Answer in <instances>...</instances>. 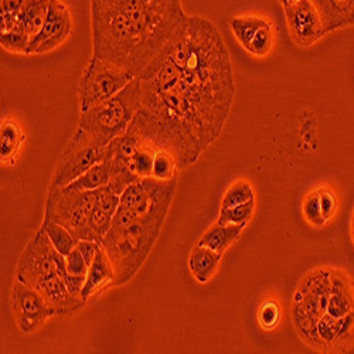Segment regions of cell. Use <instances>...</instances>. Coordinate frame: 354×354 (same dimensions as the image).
<instances>
[{"mask_svg": "<svg viewBox=\"0 0 354 354\" xmlns=\"http://www.w3.org/2000/svg\"><path fill=\"white\" fill-rule=\"evenodd\" d=\"M140 106L127 132L189 169L221 135L235 95L227 46L213 21L186 16L138 75Z\"/></svg>", "mask_w": 354, "mask_h": 354, "instance_id": "obj_1", "label": "cell"}, {"mask_svg": "<svg viewBox=\"0 0 354 354\" xmlns=\"http://www.w3.org/2000/svg\"><path fill=\"white\" fill-rule=\"evenodd\" d=\"M186 16L182 0H91L93 55L138 77Z\"/></svg>", "mask_w": 354, "mask_h": 354, "instance_id": "obj_2", "label": "cell"}, {"mask_svg": "<svg viewBox=\"0 0 354 354\" xmlns=\"http://www.w3.org/2000/svg\"><path fill=\"white\" fill-rule=\"evenodd\" d=\"M177 187V177L162 182L153 198L139 207H118L101 245L115 272L113 285L129 282L153 250Z\"/></svg>", "mask_w": 354, "mask_h": 354, "instance_id": "obj_3", "label": "cell"}, {"mask_svg": "<svg viewBox=\"0 0 354 354\" xmlns=\"http://www.w3.org/2000/svg\"><path fill=\"white\" fill-rule=\"evenodd\" d=\"M140 106L139 80L135 77L122 91L84 112H80L78 128L90 133L101 147L124 135Z\"/></svg>", "mask_w": 354, "mask_h": 354, "instance_id": "obj_4", "label": "cell"}, {"mask_svg": "<svg viewBox=\"0 0 354 354\" xmlns=\"http://www.w3.org/2000/svg\"><path fill=\"white\" fill-rule=\"evenodd\" d=\"M97 198L98 190H78L68 186L50 187L44 218L66 227L80 241H97L91 227Z\"/></svg>", "mask_w": 354, "mask_h": 354, "instance_id": "obj_5", "label": "cell"}, {"mask_svg": "<svg viewBox=\"0 0 354 354\" xmlns=\"http://www.w3.org/2000/svg\"><path fill=\"white\" fill-rule=\"evenodd\" d=\"M330 272L332 270L322 268L308 274L293 298L292 316L295 328L301 337L316 350H320L316 330L317 322L328 313Z\"/></svg>", "mask_w": 354, "mask_h": 354, "instance_id": "obj_6", "label": "cell"}, {"mask_svg": "<svg viewBox=\"0 0 354 354\" xmlns=\"http://www.w3.org/2000/svg\"><path fill=\"white\" fill-rule=\"evenodd\" d=\"M66 274V257L54 248L48 235L40 228L20 257L17 279L39 289L57 277L64 278Z\"/></svg>", "mask_w": 354, "mask_h": 354, "instance_id": "obj_7", "label": "cell"}, {"mask_svg": "<svg viewBox=\"0 0 354 354\" xmlns=\"http://www.w3.org/2000/svg\"><path fill=\"white\" fill-rule=\"evenodd\" d=\"M135 78L129 71L93 55L80 82V112L102 104L116 95Z\"/></svg>", "mask_w": 354, "mask_h": 354, "instance_id": "obj_8", "label": "cell"}, {"mask_svg": "<svg viewBox=\"0 0 354 354\" xmlns=\"http://www.w3.org/2000/svg\"><path fill=\"white\" fill-rule=\"evenodd\" d=\"M102 153L104 147L90 133L78 128L58 159L50 187H64L73 183L81 174L101 162Z\"/></svg>", "mask_w": 354, "mask_h": 354, "instance_id": "obj_9", "label": "cell"}, {"mask_svg": "<svg viewBox=\"0 0 354 354\" xmlns=\"http://www.w3.org/2000/svg\"><path fill=\"white\" fill-rule=\"evenodd\" d=\"M12 305L17 326L23 333H33L51 316L53 309L46 299L32 286L16 281L12 292Z\"/></svg>", "mask_w": 354, "mask_h": 354, "instance_id": "obj_10", "label": "cell"}, {"mask_svg": "<svg viewBox=\"0 0 354 354\" xmlns=\"http://www.w3.org/2000/svg\"><path fill=\"white\" fill-rule=\"evenodd\" d=\"M73 17L62 0H51L47 19L41 30L32 39L27 55L47 54L60 47L71 35Z\"/></svg>", "mask_w": 354, "mask_h": 354, "instance_id": "obj_11", "label": "cell"}, {"mask_svg": "<svg viewBox=\"0 0 354 354\" xmlns=\"http://www.w3.org/2000/svg\"><path fill=\"white\" fill-rule=\"evenodd\" d=\"M283 10L295 44L310 47L326 35L320 15L312 0H299L297 3L283 6Z\"/></svg>", "mask_w": 354, "mask_h": 354, "instance_id": "obj_12", "label": "cell"}, {"mask_svg": "<svg viewBox=\"0 0 354 354\" xmlns=\"http://www.w3.org/2000/svg\"><path fill=\"white\" fill-rule=\"evenodd\" d=\"M312 2L320 15L326 35L354 24V0H312Z\"/></svg>", "mask_w": 354, "mask_h": 354, "instance_id": "obj_13", "label": "cell"}, {"mask_svg": "<svg viewBox=\"0 0 354 354\" xmlns=\"http://www.w3.org/2000/svg\"><path fill=\"white\" fill-rule=\"evenodd\" d=\"M354 312V286L344 271L332 270L330 298L328 313L333 317H344Z\"/></svg>", "mask_w": 354, "mask_h": 354, "instance_id": "obj_14", "label": "cell"}, {"mask_svg": "<svg viewBox=\"0 0 354 354\" xmlns=\"http://www.w3.org/2000/svg\"><path fill=\"white\" fill-rule=\"evenodd\" d=\"M113 282H115V272L112 268V263L105 250L101 245L94 262L91 263L90 270H88L85 275V282H84L81 297L82 299L86 301L88 298H91L98 292H101L108 285H113Z\"/></svg>", "mask_w": 354, "mask_h": 354, "instance_id": "obj_15", "label": "cell"}, {"mask_svg": "<svg viewBox=\"0 0 354 354\" xmlns=\"http://www.w3.org/2000/svg\"><path fill=\"white\" fill-rule=\"evenodd\" d=\"M221 255L223 254L216 252L207 247H194L189 257V268L192 275L200 283H207L218 268Z\"/></svg>", "mask_w": 354, "mask_h": 354, "instance_id": "obj_16", "label": "cell"}, {"mask_svg": "<svg viewBox=\"0 0 354 354\" xmlns=\"http://www.w3.org/2000/svg\"><path fill=\"white\" fill-rule=\"evenodd\" d=\"M245 224H218L216 223L203 234L198 245L207 247L216 252H225L232 243L237 241Z\"/></svg>", "mask_w": 354, "mask_h": 354, "instance_id": "obj_17", "label": "cell"}, {"mask_svg": "<svg viewBox=\"0 0 354 354\" xmlns=\"http://www.w3.org/2000/svg\"><path fill=\"white\" fill-rule=\"evenodd\" d=\"M50 5L51 0H27L17 17L16 26L26 30L33 39L41 30L50 10Z\"/></svg>", "mask_w": 354, "mask_h": 354, "instance_id": "obj_18", "label": "cell"}, {"mask_svg": "<svg viewBox=\"0 0 354 354\" xmlns=\"http://www.w3.org/2000/svg\"><path fill=\"white\" fill-rule=\"evenodd\" d=\"M271 21L261 16H237L230 19V28L237 41L247 50L254 36Z\"/></svg>", "mask_w": 354, "mask_h": 354, "instance_id": "obj_19", "label": "cell"}, {"mask_svg": "<svg viewBox=\"0 0 354 354\" xmlns=\"http://www.w3.org/2000/svg\"><path fill=\"white\" fill-rule=\"evenodd\" d=\"M0 139H2V149H0V158L2 163L13 162L16 158L21 143L26 140L24 133L21 132L17 122L12 120H6L2 122V129H0Z\"/></svg>", "mask_w": 354, "mask_h": 354, "instance_id": "obj_20", "label": "cell"}, {"mask_svg": "<svg viewBox=\"0 0 354 354\" xmlns=\"http://www.w3.org/2000/svg\"><path fill=\"white\" fill-rule=\"evenodd\" d=\"M41 230L48 235V239L54 245V248L64 257L68 255L80 243V240L73 232H70L66 227L60 225L53 220L44 218L41 224Z\"/></svg>", "mask_w": 354, "mask_h": 354, "instance_id": "obj_21", "label": "cell"}, {"mask_svg": "<svg viewBox=\"0 0 354 354\" xmlns=\"http://www.w3.org/2000/svg\"><path fill=\"white\" fill-rule=\"evenodd\" d=\"M109 167L104 160H101L67 186L78 190H98L109 185Z\"/></svg>", "mask_w": 354, "mask_h": 354, "instance_id": "obj_22", "label": "cell"}, {"mask_svg": "<svg viewBox=\"0 0 354 354\" xmlns=\"http://www.w3.org/2000/svg\"><path fill=\"white\" fill-rule=\"evenodd\" d=\"M155 156H156V147L145 140H140L139 149L133 155L132 163H131V169L133 174L138 176L139 179L152 177Z\"/></svg>", "mask_w": 354, "mask_h": 354, "instance_id": "obj_23", "label": "cell"}, {"mask_svg": "<svg viewBox=\"0 0 354 354\" xmlns=\"http://www.w3.org/2000/svg\"><path fill=\"white\" fill-rule=\"evenodd\" d=\"M0 43H2V47L10 53H20V54H27L28 47H30L32 43V36L28 35L26 30L20 27H13L8 32L2 33V37H0Z\"/></svg>", "mask_w": 354, "mask_h": 354, "instance_id": "obj_24", "label": "cell"}, {"mask_svg": "<svg viewBox=\"0 0 354 354\" xmlns=\"http://www.w3.org/2000/svg\"><path fill=\"white\" fill-rule=\"evenodd\" d=\"M254 207H255V200L251 198L247 203L235 205V207L231 209H220V214H218V224H245L248 223V220L252 217L254 213Z\"/></svg>", "mask_w": 354, "mask_h": 354, "instance_id": "obj_25", "label": "cell"}, {"mask_svg": "<svg viewBox=\"0 0 354 354\" xmlns=\"http://www.w3.org/2000/svg\"><path fill=\"white\" fill-rule=\"evenodd\" d=\"M251 198H254V190L251 185L245 180H239L225 192L220 209H231L235 207V205L250 201Z\"/></svg>", "mask_w": 354, "mask_h": 354, "instance_id": "obj_26", "label": "cell"}, {"mask_svg": "<svg viewBox=\"0 0 354 354\" xmlns=\"http://www.w3.org/2000/svg\"><path fill=\"white\" fill-rule=\"evenodd\" d=\"M177 171L179 169H177L174 158L166 151H156L152 177L163 182L173 180L177 177Z\"/></svg>", "mask_w": 354, "mask_h": 354, "instance_id": "obj_27", "label": "cell"}, {"mask_svg": "<svg viewBox=\"0 0 354 354\" xmlns=\"http://www.w3.org/2000/svg\"><path fill=\"white\" fill-rule=\"evenodd\" d=\"M274 44V35H272V23L262 27L261 30L254 36L251 40L247 51L255 57H265L267 55Z\"/></svg>", "mask_w": 354, "mask_h": 354, "instance_id": "obj_28", "label": "cell"}, {"mask_svg": "<svg viewBox=\"0 0 354 354\" xmlns=\"http://www.w3.org/2000/svg\"><path fill=\"white\" fill-rule=\"evenodd\" d=\"M27 0H2L0 2V8H2V27H0V30L8 32L10 28H13L17 23V17L21 12V9L24 8Z\"/></svg>", "mask_w": 354, "mask_h": 354, "instance_id": "obj_29", "label": "cell"}, {"mask_svg": "<svg viewBox=\"0 0 354 354\" xmlns=\"http://www.w3.org/2000/svg\"><path fill=\"white\" fill-rule=\"evenodd\" d=\"M304 216L305 218L315 227H323L326 224V220L323 218L322 216V209H320V197H319V192H312L305 197L304 205Z\"/></svg>", "mask_w": 354, "mask_h": 354, "instance_id": "obj_30", "label": "cell"}, {"mask_svg": "<svg viewBox=\"0 0 354 354\" xmlns=\"http://www.w3.org/2000/svg\"><path fill=\"white\" fill-rule=\"evenodd\" d=\"M281 317V310L279 306L275 302H267L265 305H262V308L259 309V323L263 329H274Z\"/></svg>", "mask_w": 354, "mask_h": 354, "instance_id": "obj_31", "label": "cell"}, {"mask_svg": "<svg viewBox=\"0 0 354 354\" xmlns=\"http://www.w3.org/2000/svg\"><path fill=\"white\" fill-rule=\"evenodd\" d=\"M66 270L68 274L78 277H85L88 270H90L81 251L77 247L68 255H66Z\"/></svg>", "mask_w": 354, "mask_h": 354, "instance_id": "obj_32", "label": "cell"}, {"mask_svg": "<svg viewBox=\"0 0 354 354\" xmlns=\"http://www.w3.org/2000/svg\"><path fill=\"white\" fill-rule=\"evenodd\" d=\"M319 197H320V209H322V216L324 220H330L332 216L336 212L337 207V200L336 196L332 190L329 189H319Z\"/></svg>", "mask_w": 354, "mask_h": 354, "instance_id": "obj_33", "label": "cell"}, {"mask_svg": "<svg viewBox=\"0 0 354 354\" xmlns=\"http://www.w3.org/2000/svg\"><path fill=\"white\" fill-rule=\"evenodd\" d=\"M77 248L81 251L84 259L86 261L88 267H91V263L94 262L100 248H101V244L97 243V241H88V240H81L77 245Z\"/></svg>", "mask_w": 354, "mask_h": 354, "instance_id": "obj_34", "label": "cell"}, {"mask_svg": "<svg viewBox=\"0 0 354 354\" xmlns=\"http://www.w3.org/2000/svg\"><path fill=\"white\" fill-rule=\"evenodd\" d=\"M278 2H279L282 6H288V5H292V3H297V2H299V0H278Z\"/></svg>", "mask_w": 354, "mask_h": 354, "instance_id": "obj_35", "label": "cell"}, {"mask_svg": "<svg viewBox=\"0 0 354 354\" xmlns=\"http://www.w3.org/2000/svg\"><path fill=\"white\" fill-rule=\"evenodd\" d=\"M351 239L354 243V212H353V217H351Z\"/></svg>", "mask_w": 354, "mask_h": 354, "instance_id": "obj_36", "label": "cell"}]
</instances>
